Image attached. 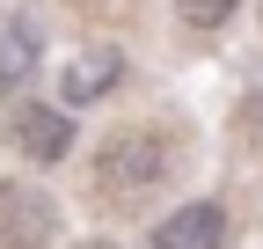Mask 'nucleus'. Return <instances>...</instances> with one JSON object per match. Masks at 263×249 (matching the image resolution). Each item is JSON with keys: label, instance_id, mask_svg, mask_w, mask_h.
Here are the masks:
<instances>
[{"label": "nucleus", "instance_id": "nucleus-1", "mask_svg": "<svg viewBox=\"0 0 263 249\" xmlns=\"http://www.w3.org/2000/svg\"><path fill=\"white\" fill-rule=\"evenodd\" d=\"M168 169H176V147H168V132H154V124L110 132L103 147H95V191H103L110 205H132V198L161 191Z\"/></svg>", "mask_w": 263, "mask_h": 249}, {"label": "nucleus", "instance_id": "nucleus-2", "mask_svg": "<svg viewBox=\"0 0 263 249\" xmlns=\"http://www.w3.org/2000/svg\"><path fill=\"white\" fill-rule=\"evenodd\" d=\"M8 139L22 147V162L51 169V162L73 154V110H66V103H29V96H15V103H8Z\"/></svg>", "mask_w": 263, "mask_h": 249}, {"label": "nucleus", "instance_id": "nucleus-3", "mask_svg": "<svg viewBox=\"0 0 263 249\" xmlns=\"http://www.w3.org/2000/svg\"><path fill=\"white\" fill-rule=\"evenodd\" d=\"M227 235H234L227 205H212V198H190V205L161 212V220L146 227V249H227Z\"/></svg>", "mask_w": 263, "mask_h": 249}, {"label": "nucleus", "instance_id": "nucleus-4", "mask_svg": "<svg viewBox=\"0 0 263 249\" xmlns=\"http://www.w3.org/2000/svg\"><path fill=\"white\" fill-rule=\"evenodd\" d=\"M117 81H124V51H117V44H81V51L59 66V103H66V110L103 103Z\"/></svg>", "mask_w": 263, "mask_h": 249}, {"label": "nucleus", "instance_id": "nucleus-5", "mask_svg": "<svg viewBox=\"0 0 263 249\" xmlns=\"http://www.w3.org/2000/svg\"><path fill=\"white\" fill-rule=\"evenodd\" d=\"M37 59H44V29H37V15H8V22H0V103H15L22 88H29Z\"/></svg>", "mask_w": 263, "mask_h": 249}, {"label": "nucleus", "instance_id": "nucleus-6", "mask_svg": "<svg viewBox=\"0 0 263 249\" xmlns=\"http://www.w3.org/2000/svg\"><path fill=\"white\" fill-rule=\"evenodd\" d=\"M51 235V198L29 183H0V242L8 249H44Z\"/></svg>", "mask_w": 263, "mask_h": 249}, {"label": "nucleus", "instance_id": "nucleus-7", "mask_svg": "<svg viewBox=\"0 0 263 249\" xmlns=\"http://www.w3.org/2000/svg\"><path fill=\"white\" fill-rule=\"evenodd\" d=\"M241 0H176V15H183V29H219L227 15H234Z\"/></svg>", "mask_w": 263, "mask_h": 249}, {"label": "nucleus", "instance_id": "nucleus-8", "mask_svg": "<svg viewBox=\"0 0 263 249\" xmlns=\"http://www.w3.org/2000/svg\"><path fill=\"white\" fill-rule=\"evenodd\" d=\"M73 8H88V15H124L132 0H73Z\"/></svg>", "mask_w": 263, "mask_h": 249}, {"label": "nucleus", "instance_id": "nucleus-9", "mask_svg": "<svg viewBox=\"0 0 263 249\" xmlns=\"http://www.w3.org/2000/svg\"><path fill=\"white\" fill-rule=\"evenodd\" d=\"M73 249H110V242H73Z\"/></svg>", "mask_w": 263, "mask_h": 249}]
</instances>
